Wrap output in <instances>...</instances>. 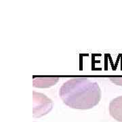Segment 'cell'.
I'll return each instance as SVG.
<instances>
[{
	"instance_id": "6da1fadb",
	"label": "cell",
	"mask_w": 122,
	"mask_h": 122,
	"mask_svg": "<svg viewBox=\"0 0 122 122\" xmlns=\"http://www.w3.org/2000/svg\"><path fill=\"white\" fill-rule=\"evenodd\" d=\"M59 96L71 109L87 110L100 102L102 92L98 83L87 77H73L61 86Z\"/></svg>"
},
{
	"instance_id": "7a4b0ae2",
	"label": "cell",
	"mask_w": 122,
	"mask_h": 122,
	"mask_svg": "<svg viewBox=\"0 0 122 122\" xmlns=\"http://www.w3.org/2000/svg\"><path fill=\"white\" fill-rule=\"evenodd\" d=\"M33 100L34 117H41L50 112L52 109V100L42 93L33 92Z\"/></svg>"
},
{
	"instance_id": "3957f363",
	"label": "cell",
	"mask_w": 122,
	"mask_h": 122,
	"mask_svg": "<svg viewBox=\"0 0 122 122\" xmlns=\"http://www.w3.org/2000/svg\"><path fill=\"white\" fill-rule=\"evenodd\" d=\"M109 113L114 119L122 122V96H118L111 101Z\"/></svg>"
},
{
	"instance_id": "277c9868",
	"label": "cell",
	"mask_w": 122,
	"mask_h": 122,
	"mask_svg": "<svg viewBox=\"0 0 122 122\" xmlns=\"http://www.w3.org/2000/svg\"><path fill=\"white\" fill-rule=\"evenodd\" d=\"M59 77H33V86L37 88H48L56 84Z\"/></svg>"
},
{
	"instance_id": "5b68a950",
	"label": "cell",
	"mask_w": 122,
	"mask_h": 122,
	"mask_svg": "<svg viewBox=\"0 0 122 122\" xmlns=\"http://www.w3.org/2000/svg\"><path fill=\"white\" fill-rule=\"evenodd\" d=\"M110 80L119 86H122V77H111Z\"/></svg>"
}]
</instances>
